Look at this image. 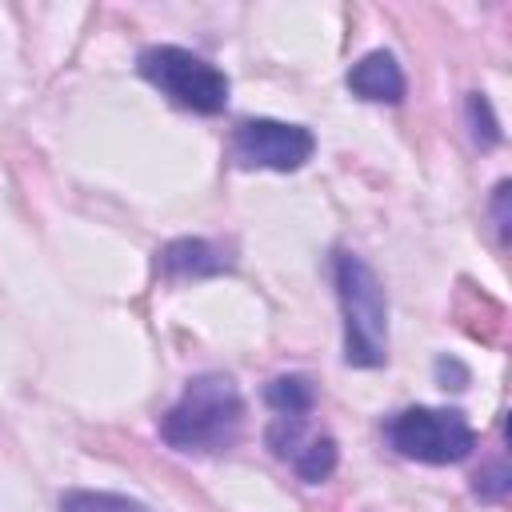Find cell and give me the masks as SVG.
I'll list each match as a JSON object with an SVG mask.
<instances>
[{"mask_svg":"<svg viewBox=\"0 0 512 512\" xmlns=\"http://www.w3.org/2000/svg\"><path fill=\"white\" fill-rule=\"evenodd\" d=\"M60 512H148L140 500L116 496V492H88V488H72L60 496Z\"/></svg>","mask_w":512,"mask_h":512,"instance_id":"30bf717a","label":"cell"},{"mask_svg":"<svg viewBox=\"0 0 512 512\" xmlns=\"http://www.w3.org/2000/svg\"><path fill=\"white\" fill-rule=\"evenodd\" d=\"M468 112H472V132H476V144H484V148H492L496 140H500V128H496V120H492V108H488V100L480 96V92H472L468 96Z\"/></svg>","mask_w":512,"mask_h":512,"instance_id":"8fae6325","label":"cell"},{"mask_svg":"<svg viewBox=\"0 0 512 512\" xmlns=\"http://www.w3.org/2000/svg\"><path fill=\"white\" fill-rule=\"evenodd\" d=\"M140 76L148 80V84H156L172 104H180V108H188V112H200V116H216V112H224V104H228V76L212 64V60H204V56H196V52H188V48H176V44H152V48H144L140 52Z\"/></svg>","mask_w":512,"mask_h":512,"instance_id":"3957f363","label":"cell"},{"mask_svg":"<svg viewBox=\"0 0 512 512\" xmlns=\"http://www.w3.org/2000/svg\"><path fill=\"white\" fill-rule=\"evenodd\" d=\"M496 224H500V232L508 236V180L496 184Z\"/></svg>","mask_w":512,"mask_h":512,"instance_id":"4fadbf2b","label":"cell"},{"mask_svg":"<svg viewBox=\"0 0 512 512\" xmlns=\"http://www.w3.org/2000/svg\"><path fill=\"white\" fill-rule=\"evenodd\" d=\"M388 444L420 464H456L476 448V432L456 408H404L384 428Z\"/></svg>","mask_w":512,"mask_h":512,"instance_id":"277c9868","label":"cell"},{"mask_svg":"<svg viewBox=\"0 0 512 512\" xmlns=\"http://www.w3.org/2000/svg\"><path fill=\"white\" fill-rule=\"evenodd\" d=\"M264 400L276 416H308L316 404V388L308 376H276L264 388Z\"/></svg>","mask_w":512,"mask_h":512,"instance_id":"9c48e42d","label":"cell"},{"mask_svg":"<svg viewBox=\"0 0 512 512\" xmlns=\"http://www.w3.org/2000/svg\"><path fill=\"white\" fill-rule=\"evenodd\" d=\"M268 448L288 460L304 484H320L336 468V440L308 432V416H276L268 424Z\"/></svg>","mask_w":512,"mask_h":512,"instance_id":"8992f818","label":"cell"},{"mask_svg":"<svg viewBox=\"0 0 512 512\" xmlns=\"http://www.w3.org/2000/svg\"><path fill=\"white\" fill-rule=\"evenodd\" d=\"M348 88L360 100H372V104H400L404 100V72H400L392 52L376 48V52H368V56H360L352 64Z\"/></svg>","mask_w":512,"mask_h":512,"instance_id":"ba28073f","label":"cell"},{"mask_svg":"<svg viewBox=\"0 0 512 512\" xmlns=\"http://www.w3.org/2000/svg\"><path fill=\"white\" fill-rule=\"evenodd\" d=\"M244 424V400L220 372L192 376L180 400L160 416V436L180 452H224Z\"/></svg>","mask_w":512,"mask_h":512,"instance_id":"6da1fadb","label":"cell"},{"mask_svg":"<svg viewBox=\"0 0 512 512\" xmlns=\"http://www.w3.org/2000/svg\"><path fill=\"white\" fill-rule=\"evenodd\" d=\"M316 152V136L304 124H288V120H244L232 132V156L244 168H272V172H296L312 160Z\"/></svg>","mask_w":512,"mask_h":512,"instance_id":"5b68a950","label":"cell"},{"mask_svg":"<svg viewBox=\"0 0 512 512\" xmlns=\"http://www.w3.org/2000/svg\"><path fill=\"white\" fill-rule=\"evenodd\" d=\"M332 272H336V296L344 312V360L356 368H380L388 360L384 284L356 252H340Z\"/></svg>","mask_w":512,"mask_h":512,"instance_id":"7a4b0ae2","label":"cell"},{"mask_svg":"<svg viewBox=\"0 0 512 512\" xmlns=\"http://www.w3.org/2000/svg\"><path fill=\"white\" fill-rule=\"evenodd\" d=\"M476 496H484V500H500L504 492H508V468L504 464H492V468H484V472H476Z\"/></svg>","mask_w":512,"mask_h":512,"instance_id":"7c38bea8","label":"cell"},{"mask_svg":"<svg viewBox=\"0 0 512 512\" xmlns=\"http://www.w3.org/2000/svg\"><path fill=\"white\" fill-rule=\"evenodd\" d=\"M236 260H232V248L216 244V240H204V236H184V240H172L160 248V272L172 276V280H188V276H216V272H228Z\"/></svg>","mask_w":512,"mask_h":512,"instance_id":"52a82bcc","label":"cell"}]
</instances>
